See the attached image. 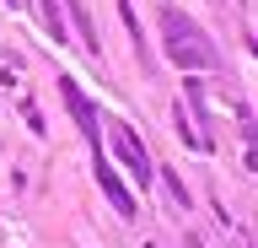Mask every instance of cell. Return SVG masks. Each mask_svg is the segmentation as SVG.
I'll return each mask as SVG.
<instances>
[{
	"instance_id": "obj_1",
	"label": "cell",
	"mask_w": 258,
	"mask_h": 248,
	"mask_svg": "<svg viewBox=\"0 0 258 248\" xmlns=\"http://www.w3.org/2000/svg\"><path fill=\"white\" fill-rule=\"evenodd\" d=\"M161 27H167V54H172L183 70H210V65H221V54H215V43H210L199 27H194L188 17H177L172 6L161 11Z\"/></svg>"
},
{
	"instance_id": "obj_2",
	"label": "cell",
	"mask_w": 258,
	"mask_h": 248,
	"mask_svg": "<svg viewBox=\"0 0 258 248\" xmlns=\"http://www.w3.org/2000/svg\"><path fill=\"white\" fill-rule=\"evenodd\" d=\"M108 130H113V146H118V157L129 162V173H135V178H140V189H145V183L156 178V167H151V157H145V146L135 140V130H129V124H108Z\"/></svg>"
},
{
	"instance_id": "obj_3",
	"label": "cell",
	"mask_w": 258,
	"mask_h": 248,
	"mask_svg": "<svg viewBox=\"0 0 258 248\" xmlns=\"http://www.w3.org/2000/svg\"><path fill=\"white\" fill-rule=\"evenodd\" d=\"M92 151H97V146H92ZM92 173H97V183L108 189V200H113V205H118V211H124V216H135V200H129V189H124V183H118V173H113V167H108V157H102V151H97V157H92Z\"/></svg>"
},
{
	"instance_id": "obj_4",
	"label": "cell",
	"mask_w": 258,
	"mask_h": 248,
	"mask_svg": "<svg viewBox=\"0 0 258 248\" xmlns=\"http://www.w3.org/2000/svg\"><path fill=\"white\" fill-rule=\"evenodd\" d=\"M59 92H64V108L76 114L81 135H86V140H92V146H97V114H92V103L81 97V86H76V81H59Z\"/></svg>"
},
{
	"instance_id": "obj_5",
	"label": "cell",
	"mask_w": 258,
	"mask_h": 248,
	"mask_svg": "<svg viewBox=\"0 0 258 248\" xmlns=\"http://www.w3.org/2000/svg\"><path fill=\"white\" fill-rule=\"evenodd\" d=\"M70 11H76V33H81V43H86L92 54H102V38H97L92 17H86V6H81V0H70Z\"/></svg>"
},
{
	"instance_id": "obj_6",
	"label": "cell",
	"mask_w": 258,
	"mask_h": 248,
	"mask_svg": "<svg viewBox=\"0 0 258 248\" xmlns=\"http://www.w3.org/2000/svg\"><path fill=\"white\" fill-rule=\"evenodd\" d=\"M43 22H48V33H54V43H64V22H59V6H54V0H43Z\"/></svg>"
},
{
	"instance_id": "obj_7",
	"label": "cell",
	"mask_w": 258,
	"mask_h": 248,
	"mask_svg": "<svg viewBox=\"0 0 258 248\" xmlns=\"http://www.w3.org/2000/svg\"><path fill=\"white\" fill-rule=\"evenodd\" d=\"M167 189H172V200L183 205V211H188V189H183V178H167Z\"/></svg>"
},
{
	"instance_id": "obj_8",
	"label": "cell",
	"mask_w": 258,
	"mask_h": 248,
	"mask_svg": "<svg viewBox=\"0 0 258 248\" xmlns=\"http://www.w3.org/2000/svg\"><path fill=\"white\" fill-rule=\"evenodd\" d=\"M253 248H258V243H253Z\"/></svg>"
}]
</instances>
